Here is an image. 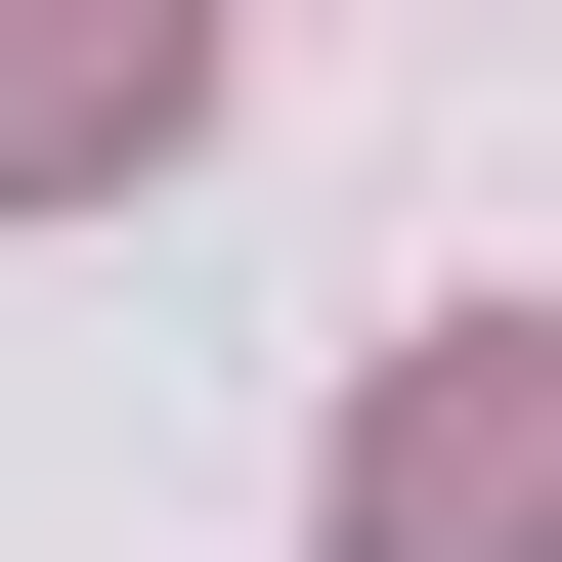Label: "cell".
<instances>
[{"label":"cell","mask_w":562,"mask_h":562,"mask_svg":"<svg viewBox=\"0 0 562 562\" xmlns=\"http://www.w3.org/2000/svg\"><path fill=\"white\" fill-rule=\"evenodd\" d=\"M216 131V0H0V216L44 173H173Z\"/></svg>","instance_id":"2"},{"label":"cell","mask_w":562,"mask_h":562,"mask_svg":"<svg viewBox=\"0 0 562 562\" xmlns=\"http://www.w3.org/2000/svg\"><path fill=\"white\" fill-rule=\"evenodd\" d=\"M347 562H562V303H432L347 390Z\"/></svg>","instance_id":"1"}]
</instances>
